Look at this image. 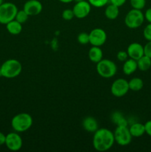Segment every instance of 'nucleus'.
<instances>
[{"mask_svg": "<svg viewBox=\"0 0 151 152\" xmlns=\"http://www.w3.org/2000/svg\"><path fill=\"white\" fill-rule=\"evenodd\" d=\"M115 142L113 132L105 128L99 129L93 137V148L97 151L104 152L112 148Z\"/></svg>", "mask_w": 151, "mask_h": 152, "instance_id": "nucleus-1", "label": "nucleus"}, {"mask_svg": "<svg viewBox=\"0 0 151 152\" xmlns=\"http://www.w3.org/2000/svg\"><path fill=\"white\" fill-rule=\"evenodd\" d=\"M33 125V117L28 113H20L12 118L11 126L18 133H22L29 130Z\"/></svg>", "mask_w": 151, "mask_h": 152, "instance_id": "nucleus-2", "label": "nucleus"}, {"mask_svg": "<svg viewBox=\"0 0 151 152\" xmlns=\"http://www.w3.org/2000/svg\"><path fill=\"white\" fill-rule=\"evenodd\" d=\"M22 71V63L17 59H7L1 65V77L7 79H13L18 77L21 74Z\"/></svg>", "mask_w": 151, "mask_h": 152, "instance_id": "nucleus-3", "label": "nucleus"}, {"mask_svg": "<svg viewBox=\"0 0 151 152\" xmlns=\"http://www.w3.org/2000/svg\"><path fill=\"white\" fill-rule=\"evenodd\" d=\"M96 71L100 77L109 79L115 75L117 66L113 61L102 59L100 62L96 63Z\"/></svg>", "mask_w": 151, "mask_h": 152, "instance_id": "nucleus-4", "label": "nucleus"}, {"mask_svg": "<svg viewBox=\"0 0 151 152\" xmlns=\"http://www.w3.org/2000/svg\"><path fill=\"white\" fill-rule=\"evenodd\" d=\"M144 19V15L142 12V10L133 8L126 14L124 23L127 28L136 29L143 24Z\"/></svg>", "mask_w": 151, "mask_h": 152, "instance_id": "nucleus-5", "label": "nucleus"}, {"mask_svg": "<svg viewBox=\"0 0 151 152\" xmlns=\"http://www.w3.org/2000/svg\"><path fill=\"white\" fill-rule=\"evenodd\" d=\"M18 7L12 2H4L0 5V24L6 25L15 19Z\"/></svg>", "mask_w": 151, "mask_h": 152, "instance_id": "nucleus-6", "label": "nucleus"}, {"mask_svg": "<svg viewBox=\"0 0 151 152\" xmlns=\"http://www.w3.org/2000/svg\"><path fill=\"white\" fill-rule=\"evenodd\" d=\"M113 134L115 142L121 146L129 145L133 138L127 126H117Z\"/></svg>", "mask_w": 151, "mask_h": 152, "instance_id": "nucleus-7", "label": "nucleus"}, {"mask_svg": "<svg viewBox=\"0 0 151 152\" xmlns=\"http://www.w3.org/2000/svg\"><path fill=\"white\" fill-rule=\"evenodd\" d=\"M129 90L128 81L125 79H117L111 85V93L115 97H122L128 93Z\"/></svg>", "mask_w": 151, "mask_h": 152, "instance_id": "nucleus-8", "label": "nucleus"}, {"mask_svg": "<svg viewBox=\"0 0 151 152\" xmlns=\"http://www.w3.org/2000/svg\"><path fill=\"white\" fill-rule=\"evenodd\" d=\"M5 145L12 151H17L22 148L23 145L22 138L18 132H10L6 135Z\"/></svg>", "mask_w": 151, "mask_h": 152, "instance_id": "nucleus-9", "label": "nucleus"}, {"mask_svg": "<svg viewBox=\"0 0 151 152\" xmlns=\"http://www.w3.org/2000/svg\"><path fill=\"white\" fill-rule=\"evenodd\" d=\"M89 39H90V44H91L92 45L101 47L106 42L107 34L105 30L96 28L89 33Z\"/></svg>", "mask_w": 151, "mask_h": 152, "instance_id": "nucleus-10", "label": "nucleus"}, {"mask_svg": "<svg viewBox=\"0 0 151 152\" xmlns=\"http://www.w3.org/2000/svg\"><path fill=\"white\" fill-rule=\"evenodd\" d=\"M73 10L75 17L78 19H84L87 17L90 13L91 5L88 2V1L83 0L78 2H76L75 5L73 7Z\"/></svg>", "mask_w": 151, "mask_h": 152, "instance_id": "nucleus-11", "label": "nucleus"}, {"mask_svg": "<svg viewBox=\"0 0 151 152\" xmlns=\"http://www.w3.org/2000/svg\"><path fill=\"white\" fill-rule=\"evenodd\" d=\"M42 4L38 0H28L25 3L23 10L28 16H37L42 11Z\"/></svg>", "mask_w": 151, "mask_h": 152, "instance_id": "nucleus-12", "label": "nucleus"}, {"mask_svg": "<svg viewBox=\"0 0 151 152\" xmlns=\"http://www.w3.org/2000/svg\"><path fill=\"white\" fill-rule=\"evenodd\" d=\"M127 52L129 57L135 59V60H138L144 55V46L138 42H133L129 45L127 49Z\"/></svg>", "mask_w": 151, "mask_h": 152, "instance_id": "nucleus-13", "label": "nucleus"}, {"mask_svg": "<svg viewBox=\"0 0 151 152\" xmlns=\"http://www.w3.org/2000/svg\"><path fill=\"white\" fill-rule=\"evenodd\" d=\"M82 127L86 132L94 133L99 129V123L93 117H87L83 120Z\"/></svg>", "mask_w": 151, "mask_h": 152, "instance_id": "nucleus-14", "label": "nucleus"}, {"mask_svg": "<svg viewBox=\"0 0 151 152\" xmlns=\"http://www.w3.org/2000/svg\"><path fill=\"white\" fill-rule=\"evenodd\" d=\"M88 57L93 63H98L103 59V52L99 46H92L88 51Z\"/></svg>", "mask_w": 151, "mask_h": 152, "instance_id": "nucleus-15", "label": "nucleus"}, {"mask_svg": "<svg viewBox=\"0 0 151 152\" xmlns=\"http://www.w3.org/2000/svg\"><path fill=\"white\" fill-rule=\"evenodd\" d=\"M137 69V61L135 60V59L130 58V59H127V60L124 62L122 71L125 75H131Z\"/></svg>", "mask_w": 151, "mask_h": 152, "instance_id": "nucleus-16", "label": "nucleus"}, {"mask_svg": "<svg viewBox=\"0 0 151 152\" xmlns=\"http://www.w3.org/2000/svg\"><path fill=\"white\" fill-rule=\"evenodd\" d=\"M129 130L133 137H140L145 134L144 124L135 123L129 127Z\"/></svg>", "mask_w": 151, "mask_h": 152, "instance_id": "nucleus-17", "label": "nucleus"}, {"mask_svg": "<svg viewBox=\"0 0 151 152\" xmlns=\"http://www.w3.org/2000/svg\"><path fill=\"white\" fill-rule=\"evenodd\" d=\"M6 28L7 31L12 35H18L22 31V24L19 23L16 19H13L6 24Z\"/></svg>", "mask_w": 151, "mask_h": 152, "instance_id": "nucleus-18", "label": "nucleus"}, {"mask_svg": "<svg viewBox=\"0 0 151 152\" xmlns=\"http://www.w3.org/2000/svg\"><path fill=\"white\" fill-rule=\"evenodd\" d=\"M119 14V10H118V7L114 5L113 4H108L106 7L105 10V15L108 19L110 20H114L116 19Z\"/></svg>", "mask_w": 151, "mask_h": 152, "instance_id": "nucleus-19", "label": "nucleus"}, {"mask_svg": "<svg viewBox=\"0 0 151 152\" xmlns=\"http://www.w3.org/2000/svg\"><path fill=\"white\" fill-rule=\"evenodd\" d=\"M137 61L138 69L142 71H147L151 67V58L148 57L146 55L142 56Z\"/></svg>", "mask_w": 151, "mask_h": 152, "instance_id": "nucleus-20", "label": "nucleus"}, {"mask_svg": "<svg viewBox=\"0 0 151 152\" xmlns=\"http://www.w3.org/2000/svg\"><path fill=\"white\" fill-rule=\"evenodd\" d=\"M129 88L133 91H139L144 87L143 80L139 77H134L128 82Z\"/></svg>", "mask_w": 151, "mask_h": 152, "instance_id": "nucleus-21", "label": "nucleus"}, {"mask_svg": "<svg viewBox=\"0 0 151 152\" xmlns=\"http://www.w3.org/2000/svg\"><path fill=\"white\" fill-rule=\"evenodd\" d=\"M28 13L25 11L24 10H18L17 13L16 15V17H15V19H16L17 22H19V23L21 24H24L28 21Z\"/></svg>", "mask_w": 151, "mask_h": 152, "instance_id": "nucleus-22", "label": "nucleus"}, {"mask_svg": "<svg viewBox=\"0 0 151 152\" xmlns=\"http://www.w3.org/2000/svg\"><path fill=\"white\" fill-rule=\"evenodd\" d=\"M130 3L133 9L142 10L145 7L146 0H130Z\"/></svg>", "mask_w": 151, "mask_h": 152, "instance_id": "nucleus-23", "label": "nucleus"}, {"mask_svg": "<svg viewBox=\"0 0 151 152\" xmlns=\"http://www.w3.org/2000/svg\"><path fill=\"white\" fill-rule=\"evenodd\" d=\"M78 43L81 45H87L90 43V39H89V34L86 32L80 33L77 37Z\"/></svg>", "mask_w": 151, "mask_h": 152, "instance_id": "nucleus-24", "label": "nucleus"}, {"mask_svg": "<svg viewBox=\"0 0 151 152\" xmlns=\"http://www.w3.org/2000/svg\"><path fill=\"white\" fill-rule=\"evenodd\" d=\"M90 5L95 7H102L108 4L109 0H87Z\"/></svg>", "mask_w": 151, "mask_h": 152, "instance_id": "nucleus-25", "label": "nucleus"}, {"mask_svg": "<svg viewBox=\"0 0 151 152\" xmlns=\"http://www.w3.org/2000/svg\"><path fill=\"white\" fill-rule=\"evenodd\" d=\"M62 19L66 21H70L73 19V17H75V16H74L73 9H65V10H63V12L62 13Z\"/></svg>", "mask_w": 151, "mask_h": 152, "instance_id": "nucleus-26", "label": "nucleus"}, {"mask_svg": "<svg viewBox=\"0 0 151 152\" xmlns=\"http://www.w3.org/2000/svg\"><path fill=\"white\" fill-rule=\"evenodd\" d=\"M143 36L147 41H151V23H149L143 31Z\"/></svg>", "mask_w": 151, "mask_h": 152, "instance_id": "nucleus-27", "label": "nucleus"}, {"mask_svg": "<svg viewBox=\"0 0 151 152\" xmlns=\"http://www.w3.org/2000/svg\"><path fill=\"white\" fill-rule=\"evenodd\" d=\"M128 54H127V51H124V50H120L117 53V59L120 61V62H124L128 58Z\"/></svg>", "mask_w": 151, "mask_h": 152, "instance_id": "nucleus-28", "label": "nucleus"}, {"mask_svg": "<svg viewBox=\"0 0 151 152\" xmlns=\"http://www.w3.org/2000/svg\"><path fill=\"white\" fill-rule=\"evenodd\" d=\"M144 55L151 58V41H148V42L144 46Z\"/></svg>", "mask_w": 151, "mask_h": 152, "instance_id": "nucleus-29", "label": "nucleus"}, {"mask_svg": "<svg viewBox=\"0 0 151 152\" xmlns=\"http://www.w3.org/2000/svg\"><path fill=\"white\" fill-rule=\"evenodd\" d=\"M127 0H109V2L110 4H114V5L117 6V7H121V6L124 5Z\"/></svg>", "mask_w": 151, "mask_h": 152, "instance_id": "nucleus-30", "label": "nucleus"}, {"mask_svg": "<svg viewBox=\"0 0 151 152\" xmlns=\"http://www.w3.org/2000/svg\"><path fill=\"white\" fill-rule=\"evenodd\" d=\"M145 127V133L148 135V136L151 137V120H148L144 124Z\"/></svg>", "mask_w": 151, "mask_h": 152, "instance_id": "nucleus-31", "label": "nucleus"}, {"mask_svg": "<svg viewBox=\"0 0 151 152\" xmlns=\"http://www.w3.org/2000/svg\"><path fill=\"white\" fill-rule=\"evenodd\" d=\"M144 19L147 21L149 23H151V7L148 8L147 10L145 11L144 14Z\"/></svg>", "mask_w": 151, "mask_h": 152, "instance_id": "nucleus-32", "label": "nucleus"}, {"mask_svg": "<svg viewBox=\"0 0 151 152\" xmlns=\"http://www.w3.org/2000/svg\"><path fill=\"white\" fill-rule=\"evenodd\" d=\"M6 135H4L2 132H0V145H2L5 143Z\"/></svg>", "mask_w": 151, "mask_h": 152, "instance_id": "nucleus-33", "label": "nucleus"}, {"mask_svg": "<svg viewBox=\"0 0 151 152\" xmlns=\"http://www.w3.org/2000/svg\"><path fill=\"white\" fill-rule=\"evenodd\" d=\"M59 1L62 3H70L73 1L74 0H59Z\"/></svg>", "mask_w": 151, "mask_h": 152, "instance_id": "nucleus-34", "label": "nucleus"}, {"mask_svg": "<svg viewBox=\"0 0 151 152\" xmlns=\"http://www.w3.org/2000/svg\"><path fill=\"white\" fill-rule=\"evenodd\" d=\"M2 3H4V0H0V5H1Z\"/></svg>", "mask_w": 151, "mask_h": 152, "instance_id": "nucleus-35", "label": "nucleus"}, {"mask_svg": "<svg viewBox=\"0 0 151 152\" xmlns=\"http://www.w3.org/2000/svg\"><path fill=\"white\" fill-rule=\"evenodd\" d=\"M83 1V0H74V1H76V2H78V1Z\"/></svg>", "mask_w": 151, "mask_h": 152, "instance_id": "nucleus-36", "label": "nucleus"}, {"mask_svg": "<svg viewBox=\"0 0 151 152\" xmlns=\"http://www.w3.org/2000/svg\"><path fill=\"white\" fill-rule=\"evenodd\" d=\"M0 77H1V66H0Z\"/></svg>", "mask_w": 151, "mask_h": 152, "instance_id": "nucleus-37", "label": "nucleus"}]
</instances>
